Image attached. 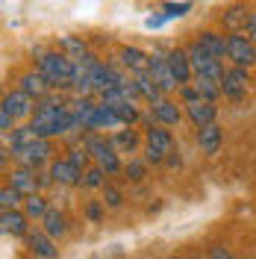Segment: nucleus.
<instances>
[{
    "mask_svg": "<svg viewBox=\"0 0 256 259\" xmlns=\"http://www.w3.org/2000/svg\"><path fill=\"white\" fill-rule=\"evenodd\" d=\"M35 71H41L53 89H68L74 82V74H77V62L68 59L65 53H45V56H38Z\"/></svg>",
    "mask_w": 256,
    "mask_h": 259,
    "instance_id": "f257e3e1",
    "label": "nucleus"
},
{
    "mask_svg": "<svg viewBox=\"0 0 256 259\" xmlns=\"http://www.w3.org/2000/svg\"><path fill=\"white\" fill-rule=\"evenodd\" d=\"M82 147L95 156L97 168H103L106 174H118V171H124V165L118 159V150H115L112 139H106V136H100V133H89L86 136V142Z\"/></svg>",
    "mask_w": 256,
    "mask_h": 259,
    "instance_id": "f03ea898",
    "label": "nucleus"
},
{
    "mask_svg": "<svg viewBox=\"0 0 256 259\" xmlns=\"http://www.w3.org/2000/svg\"><path fill=\"white\" fill-rule=\"evenodd\" d=\"M189 59H192V71H194V77H209V80H218V82H224V65H221V59H215V56H209L206 50L200 48L197 41L194 45H189Z\"/></svg>",
    "mask_w": 256,
    "mask_h": 259,
    "instance_id": "7ed1b4c3",
    "label": "nucleus"
},
{
    "mask_svg": "<svg viewBox=\"0 0 256 259\" xmlns=\"http://www.w3.org/2000/svg\"><path fill=\"white\" fill-rule=\"evenodd\" d=\"M227 59L236 65V68H250V65H256V41L250 35L230 32L227 35Z\"/></svg>",
    "mask_w": 256,
    "mask_h": 259,
    "instance_id": "20e7f679",
    "label": "nucleus"
},
{
    "mask_svg": "<svg viewBox=\"0 0 256 259\" xmlns=\"http://www.w3.org/2000/svg\"><path fill=\"white\" fill-rule=\"evenodd\" d=\"M50 153H53V145H50V139H35L32 145H27L24 150H18L15 159L21 162V168L38 171V168H41V165L50 159Z\"/></svg>",
    "mask_w": 256,
    "mask_h": 259,
    "instance_id": "39448f33",
    "label": "nucleus"
},
{
    "mask_svg": "<svg viewBox=\"0 0 256 259\" xmlns=\"http://www.w3.org/2000/svg\"><path fill=\"white\" fill-rule=\"evenodd\" d=\"M165 59H168V68H171V74L177 77L180 89H183V85H192L194 71H192L189 50H186V48H174V50H168V53H165Z\"/></svg>",
    "mask_w": 256,
    "mask_h": 259,
    "instance_id": "423d86ee",
    "label": "nucleus"
},
{
    "mask_svg": "<svg viewBox=\"0 0 256 259\" xmlns=\"http://www.w3.org/2000/svg\"><path fill=\"white\" fill-rule=\"evenodd\" d=\"M27 250H30L35 259H59V247H56V242L50 239L41 227L27 233Z\"/></svg>",
    "mask_w": 256,
    "mask_h": 259,
    "instance_id": "0eeeda50",
    "label": "nucleus"
},
{
    "mask_svg": "<svg viewBox=\"0 0 256 259\" xmlns=\"http://www.w3.org/2000/svg\"><path fill=\"white\" fill-rule=\"evenodd\" d=\"M247 89H250V77H247V68H230L224 74V82H221V92L224 97L230 100H241V97L247 95Z\"/></svg>",
    "mask_w": 256,
    "mask_h": 259,
    "instance_id": "6e6552de",
    "label": "nucleus"
},
{
    "mask_svg": "<svg viewBox=\"0 0 256 259\" xmlns=\"http://www.w3.org/2000/svg\"><path fill=\"white\" fill-rule=\"evenodd\" d=\"M48 180L41 177L38 171H30V168H15L12 174H9V186L21 192L24 197H32V194H38V186H45Z\"/></svg>",
    "mask_w": 256,
    "mask_h": 259,
    "instance_id": "1a4fd4ad",
    "label": "nucleus"
},
{
    "mask_svg": "<svg viewBox=\"0 0 256 259\" xmlns=\"http://www.w3.org/2000/svg\"><path fill=\"white\" fill-rule=\"evenodd\" d=\"M147 74L153 77V82L159 85L162 95H171V92L180 89V82H177V77L171 74V68H168V59H165V56H150V68H147Z\"/></svg>",
    "mask_w": 256,
    "mask_h": 259,
    "instance_id": "9d476101",
    "label": "nucleus"
},
{
    "mask_svg": "<svg viewBox=\"0 0 256 259\" xmlns=\"http://www.w3.org/2000/svg\"><path fill=\"white\" fill-rule=\"evenodd\" d=\"M35 106L38 103L27 92H21V89H15V92H9V95L3 97V109H9L15 118H32L35 115Z\"/></svg>",
    "mask_w": 256,
    "mask_h": 259,
    "instance_id": "9b49d317",
    "label": "nucleus"
},
{
    "mask_svg": "<svg viewBox=\"0 0 256 259\" xmlns=\"http://www.w3.org/2000/svg\"><path fill=\"white\" fill-rule=\"evenodd\" d=\"M150 118H153V124H162V127H177L183 121V112H180V106L174 100L162 97V100H156L150 106Z\"/></svg>",
    "mask_w": 256,
    "mask_h": 259,
    "instance_id": "f8f14e48",
    "label": "nucleus"
},
{
    "mask_svg": "<svg viewBox=\"0 0 256 259\" xmlns=\"http://www.w3.org/2000/svg\"><path fill=\"white\" fill-rule=\"evenodd\" d=\"M186 118L192 121L194 127H209V124H218V106L209 103V100H197V103H186Z\"/></svg>",
    "mask_w": 256,
    "mask_h": 259,
    "instance_id": "ddd939ff",
    "label": "nucleus"
},
{
    "mask_svg": "<svg viewBox=\"0 0 256 259\" xmlns=\"http://www.w3.org/2000/svg\"><path fill=\"white\" fill-rule=\"evenodd\" d=\"M56 186H80L82 183V171L74 168L68 159H53L50 162V174H48Z\"/></svg>",
    "mask_w": 256,
    "mask_h": 259,
    "instance_id": "4468645a",
    "label": "nucleus"
},
{
    "mask_svg": "<svg viewBox=\"0 0 256 259\" xmlns=\"http://www.w3.org/2000/svg\"><path fill=\"white\" fill-rule=\"evenodd\" d=\"M18 82H21L18 89H21V92H27L32 100H45V97H50V89H53L41 71H27Z\"/></svg>",
    "mask_w": 256,
    "mask_h": 259,
    "instance_id": "2eb2a0df",
    "label": "nucleus"
},
{
    "mask_svg": "<svg viewBox=\"0 0 256 259\" xmlns=\"http://www.w3.org/2000/svg\"><path fill=\"white\" fill-rule=\"evenodd\" d=\"M30 218H27V212L24 209H9L0 215V230L6 233V236H15V239H27V233H30V224H27Z\"/></svg>",
    "mask_w": 256,
    "mask_h": 259,
    "instance_id": "dca6fc26",
    "label": "nucleus"
},
{
    "mask_svg": "<svg viewBox=\"0 0 256 259\" xmlns=\"http://www.w3.org/2000/svg\"><path fill=\"white\" fill-rule=\"evenodd\" d=\"M224 145V130L218 124H209V127H200L197 130V147L203 156H215Z\"/></svg>",
    "mask_w": 256,
    "mask_h": 259,
    "instance_id": "f3484780",
    "label": "nucleus"
},
{
    "mask_svg": "<svg viewBox=\"0 0 256 259\" xmlns=\"http://www.w3.org/2000/svg\"><path fill=\"white\" fill-rule=\"evenodd\" d=\"M121 127H124V124H121V118L115 115V109L103 106V103H100L95 112H92V118L86 121V130H92V133H95V130H121Z\"/></svg>",
    "mask_w": 256,
    "mask_h": 259,
    "instance_id": "a211bd4d",
    "label": "nucleus"
},
{
    "mask_svg": "<svg viewBox=\"0 0 256 259\" xmlns=\"http://www.w3.org/2000/svg\"><path fill=\"white\" fill-rule=\"evenodd\" d=\"M144 142L150 147H156V150H162V153L174 150V136H171V130H165L162 124H150L144 130Z\"/></svg>",
    "mask_w": 256,
    "mask_h": 259,
    "instance_id": "6ab92c4d",
    "label": "nucleus"
},
{
    "mask_svg": "<svg viewBox=\"0 0 256 259\" xmlns=\"http://www.w3.org/2000/svg\"><path fill=\"white\" fill-rule=\"evenodd\" d=\"M41 230L48 233L53 242H56V239H62L65 233H68V218H65V212L56 209V206H50L48 215L41 218Z\"/></svg>",
    "mask_w": 256,
    "mask_h": 259,
    "instance_id": "aec40b11",
    "label": "nucleus"
},
{
    "mask_svg": "<svg viewBox=\"0 0 256 259\" xmlns=\"http://www.w3.org/2000/svg\"><path fill=\"white\" fill-rule=\"evenodd\" d=\"M121 65L130 68L133 74H144L150 68V56L139 48H121Z\"/></svg>",
    "mask_w": 256,
    "mask_h": 259,
    "instance_id": "412c9836",
    "label": "nucleus"
},
{
    "mask_svg": "<svg viewBox=\"0 0 256 259\" xmlns=\"http://www.w3.org/2000/svg\"><path fill=\"white\" fill-rule=\"evenodd\" d=\"M197 45L206 50L209 56H215V59H224L227 56V38L218 35V32H212V30L200 32V35H197Z\"/></svg>",
    "mask_w": 256,
    "mask_h": 259,
    "instance_id": "4be33fe9",
    "label": "nucleus"
},
{
    "mask_svg": "<svg viewBox=\"0 0 256 259\" xmlns=\"http://www.w3.org/2000/svg\"><path fill=\"white\" fill-rule=\"evenodd\" d=\"M133 82H136V89H139V97H144L150 106L156 103V100H162V92H159V85L153 82V77L144 71V74H133Z\"/></svg>",
    "mask_w": 256,
    "mask_h": 259,
    "instance_id": "5701e85b",
    "label": "nucleus"
},
{
    "mask_svg": "<svg viewBox=\"0 0 256 259\" xmlns=\"http://www.w3.org/2000/svg\"><path fill=\"white\" fill-rule=\"evenodd\" d=\"M192 85L197 89L200 100H209V103H215L218 97L224 95V92H221V82H218V80H209V77H194Z\"/></svg>",
    "mask_w": 256,
    "mask_h": 259,
    "instance_id": "b1692460",
    "label": "nucleus"
},
{
    "mask_svg": "<svg viewBox=\"0 0 256 259\" xmlns=\"http://www.w3.org/2000/svg\"><path fill=\"white\" fill-rule=\"evenodd\" d=\"M139 133L136 130H115V136H112V145L115 150H124V153H136L139 150Z\"/></svg>",
    "mask_w": 256,
    "mask_h": 259,
    "instance_id": "393cba45",
    "label": "nucleus"
},
{
    "mask_svg": "<svg viewBox=\"0 0 256 259\" xmlns=\"http://www.w3.org/2000/svg\"><path fill=\"white\" fill-rule=\"evenodd\" d=\"M35 139H38V136H35V130H32L30 124H27V127H15L12 133H9V136H6V142L12 145V153H18V150H24V147H27V145H32Z\"/></svg>",
    "mask_w": 256,
    "mask_h": 259,
    "instance_id": "a878e982",
    "label": "nucleus"
},
{
    "mask_svg": "<svg viewBox=\"0 0 256 259\" xmlns=\"http://www.w3.org/2000/svg\"><path fill=\"white\" fill-rule=\"evenodd\" d=\"M59 48L68 59H74V62H80L82 56H89V50H86V41H80L77 35H62L59 38Z\"/></svg>",
    "mask_w": 256,
    "mask_h": 259,
    "instance_id": "bb28decb",
    "label": "nucleus"
},
{
    "mask_svg": "<svg viewBox=\"0 0 256 259\" xmlns=\"http://www.w3.org/2000/svg\"><path fill=\"white\" fill-rule=\"evenodd\" d=\"M50 209V203H48V197L45 194H32V197H24V212H27V218H45Z\"/></svg>",
    "mask_w": 256,
    "mask_h": 259,
    "instance_id": "cd10ccee",
    "label": "nucleus"
},
{
    "mask_svg": "<svg viewBox=\"0 0 256 259\" xmlns=\"http://www.w3.org/2000/svg\"><path fill=\"white\" fill-rule=\"evenodd\" d=\"M247 18H250V12L244 6H230L224 12V27H230V30L236 32L239 27H247Z\"/></svg>",
    "mask_w": 256,
    "mask_h": 259,
    "instance_id": "c85d7f7f",
    "label": "nucleus"
},
{
    "mask_svg": "<svg viewBox=\"0 0 256 259\" xmlns=\"http://www.w3.org/2000/svg\"><path fill=\"white\" fill-rule=\"evenodd\" d=\"M80 186H86V189H106V171L103 168H89L86 174H82V183Z\"/></svg>",
    "mask_w": 256,
    "mask_h": 259,
    "instance_id": "c756f323",
    "label": "nucleus"
},
{
    "mask_svg": "<svg viewBox=\"0 0 256 259\" xmlns=\"http://www.w3.org/2000/svg\"><path fill=\"white\" fill-rule=\"evenodd\" d=\"M109 109H115V115L121 118V124H124V127H130V124H136V121H139V109H136V103H130V100L118 103V106H109Z\"/></svg>",
    "mask_w": 256,
    "mask_h": 259,
    "instance_id": "7c9ffc66",
    "label": "nucleus"
},
{
    "mask_svg": "<svg viewBox=\"0 0 256 259\" xmlns=\"http://www.w3.org/2000/svg\"><path fill=\"white\" fill-rule=\"evenodd\" d=\"M65 159L71 162V165H74V168H80L82 174H86V171H89V168H92V165H89V159H92V153H89V150H86V147H71V150H68V156H65Z\"/></svg>",
    "mask_w": 256,
    "mask_h": 259,
    "instance_id": "2f4dec72",
    "label": "nucleus"
},
{
    "mask_svg": "<svg viewBox=\"0 0 256 259\" xmlns=\"http://www.w3.org/2000/svg\"><path fill=\"white\" fill-rule=\"evenodd\" d=\"M24 200V194L15 192L12 186H3V192H0V209L9 212V209H18V203Z\"/></svg>",
    "mask_w": 256,
    "mask_h": 259,
    "instance_id": "473e14b6",
    "label": "nucleus"
},
{
    "mask_svg": "<svg viewBox=\"0 0 256 259\" xmlns=\"http://www.w3.org/2000/svg\"><path fill=\"white\" fill-rule=\"evenodd\" d=\"M124 174H127L133 183H142V180L147 177V162L144 159H130L127 165H124Z\"/></svg>",
    "mask_w": 256,
    "mask_h": 259,
    "instance_id": "72a5a7b5",
    "label": "nucleus"
},
{
    "mask_svg": "<svg viewBox=\"0 0 256 259\" xmlns=\"http://www.w3.org/2000/svg\"><path fill=\"white\" fill-rule=\"evenodd\" d=\"M165 18H183L189 9H192V0H183V3H165Z\"/></svg>",
    "mask_w": 256,
    "mask_h": 259,
    "instance_id": "f704fd0d",
    "label": "nucleus"
},
{
    "mask_svg": "<svg viewBox=\"0 0 256 259\" xmlns=\"http://www.w3.org/2000/svg\"><path fill=\"white\" fill-rule=\"evenodd\" d=\"M121 200H124V197H121V192H118L115 186H106V189H103V203H106L109 209H118Z\"/></svg>",
    "mask_w": 256,
    "mask_h": 259,
    "instance_id": "c9c22d12",
    "label": "nucleus"
},
{
    "mask_svg": "<svg viewBox=\"0 0 256 259\" xmlns=\"http://www.w3.org/2000/svg\"><path fill=\"white\" fill-rule=\"evenodd\" d=\"M15 115L9 112V109H3V106H0V130H3V136H9V133H12V130H15Z\"/></svg>",
    "mask_w": 256,
    "mask_h": 259,
    "instance_id": "e433bc0d",
    "label": "nucleus"
},
{
    "mask_svg": "<svg viewBox=\"0 0 256 259\" xmlns=\"http://www.w3.org/2000/svg\"><path fill=\"white\" fill-rule=\"evenodd\" d=\"M168 159V153H162V150H156V147H144V162L147 165H162V162Z\"/></svg>",
    "mask_w": 256,
    "mask_h": 259,
    "instance_id": "4c0bfd02",
    "label": "nucleus"
},
{
    "mask_svg": "<svg viewBox=\"0 0 256 259\" xmlns=\"http://www.w3.org/2000/svg\"><path fill=\"white\" fill-rule=\"evenodd\" d=\"M103 206H106V203H97V200H92V203H89V206H86V215H89V218H92V221H100V218H103Z\"/></svg>",
    "mask_w": 256,
    "mask_h": 259,
    "instance_id": "58836bf2",
    "label": "nucleus"
},
{
    "mask_svg": "<svg viewBox=\"0 0 256 259\" xmlns=\"http://www.w3.org/2000/svg\"><path fill=\"white\" fill-rule=\"evenodd\" d=\"M209 259H236V256H233L227 247H221V244H212V247H209Z\"/></svg>",
    "mask_w": 256,
    "mask_h": 259,
    "instance_id": "ea45409f",
    "label": "nucleus"
},
{
    "mask_svg": "<svg viewBox=\"0 0 256 259\" xmlns=\"http://www.w3.org/2000/svg\"><path fill=\"white\" fill-rule=\"evenodd\" d=\"M165 21H168L165 15H150L147 21H144V27H147V30H159V27L165 24Z\"/></svg>",
    "mask_w": 256,
    "mask_h": 259,
    "instance_id": "a19ab883",
    "label": "nucleus"
},
{
    "mask_svg": "<svg viewBox=\"0 0 256 259\" xmlns=\"http://www.w3.org/2000/svg\"><path fill=\"white\" fill-rule=\"evenodd\" d=\"M244 30H247V35L256 41V12H250V18H247V27H244Z\"/></svg>",
    "mask_w": 256,
    "mask_h": 259,
    "instance_id": "79ce46f5",
    "label": "nucleus"
},
{
    "mask_svg": "<svg viewBox=\"0 0 256 259\" xmlns=\"http://www.w3.org/2000/svg\"><path fill=\"white\" fill-rule=\"evenodd\" d=\"M165 165H168V168H180V156H168Z\"/></svg>",
    "mask_w": 256,
    "mask_h": 259,
    "instance_id": "37998d69",
    "label": "nucleus"
},
{
    "mask_svg": "<svg viewBox=\"0 0 256 259\" xmlns=\"http://www.w3.org/2000/svg\"><path fill=\"white\" fill-rule=\"evenodd\" d=\"M168 259H186V256H168Z\"/></svg>",
    "mask_w": 256,
    "mask_h": 259,
    "instance_id": "c03bdc74",
    "label": "nucleus"
},
{
    "mask_svg": "<svg viewBox=\"0 0 256 259\" xmlns=\"http://www.w3.org/2000/svg\"><path fill=\"white\" fill-rule=\"evenodd\" d=\"M92 259H100V256H92Z\"/></svg>",
    "mask_w": 256,
    "mask_h": 259,
    "instance_id": "a18cd8bd",
    "label": "nucleus"
}]
</instances>
